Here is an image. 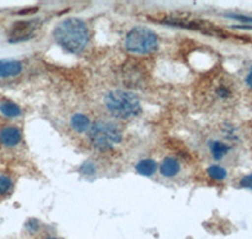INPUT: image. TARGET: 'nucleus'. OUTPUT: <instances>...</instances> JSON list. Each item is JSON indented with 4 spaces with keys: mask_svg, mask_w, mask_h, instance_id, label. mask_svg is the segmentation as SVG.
Here are the masks:
<instances>
[{
    "mask_svg": "<svg viewBox=\"0 0 252 239\" xmlns=\"http://www.w3.org/2000/svg\"><path fill=\"white\" fill-rule=\"evenodd\" d=\"M56 42L71 53H80L89 43V29L85 22L77 18L62 20L53 31Z\"/></svg>",
    "mask_w": 252,
    "mask_h": 239,
    "instance_id": "f257e3e1",
    "label": "nucleus"
},
{
    "mask_svg": "<svg viewBox=\"0 0 252 239\" xmlns=\"http://www.w3.org/2000/svg\"><path fill=\"white\" fill-rule=\"evenodd\" d=\"M105 105L114 116L127 120L138 116L141 112V103L131 92L112 91L105 97Z\"/></svg>",
    "mask_w": 252,
    "mask_h": 239,
    "instance_id": "f03ea898",
    "label": "nucleus"
},
{
    "mask_svg": "<svg viewBox=\"0 0 252 239\" xmlns=\"http://www.w3.org/2000/svg\"><path fill=\"white\" fill-rule=\"evenodd\" d=\"M125 46L127 51L136 54H148L157 51L159 46L157 34L144 27H135L126 37Z\"/></svg>",
    "mask_w": 252,
    "mask_h": 239,
    "instance_id": "7ed1b4c3",
    "label": "nucleus"
},
{
    "mask_svg": "<svg viewBox=\"0 0 252 239\" xmlns=\"http://www.w3.org/2000/svg\"><path fill=\"white\" fill-rule=\"evenodd\" d=\"M89 136L94 148L106 151L121 141V132L111 122H96L90 127Z\"/></svg>",
    "mask_w": 252,
    "mask_h": 239,
    "instance_id": "20e7f679",
    "label": "nucleus"
},
{
    "mask_svg": "<svg viewBox=\"0 0 252 239\" xmlns=\"http://www.w3.org/2000/svg\"><path fill=\"white\" fill-rule=\"evenodd\" d=\"M39 27V20H20L13 24L10 34H9V40L12 43L23 42V40L29 39L32 35L34 34L35 30Z\"/></svg>",
    "mask_w": 252,
    "mask_h": 239,
    "instance_id": "39448f33",
    "label": "nucleus"
},
{
    "mask_svg": "<svg viewBox=\"0 0 252 239\" xmlns=\"http://www.w3.org/2000/svg\"><path fill=\"white\" fill-rule=\"evenodd\" d=\"M22 63L13 60H0V77H13L22 72Z\"/></svg>",
    "mask_w": 252,
    "mask_h": 239,
    "instance_id": "423d86ee",
    "label": "nucleus"
},
{
    "mask_svg": "<svg viewBox=\"0 0 252 239\" xmlns=\"http://www.w3.org/2000/svg\"><path fill=\"white\" fill-rule=\"evenodd\" d=\"M20 132L15 127H5L0 131V143L5 146H15L20 141Z\"/></svg>",
    "mask_w": 252,
    "mask_h": 239,
    "instance_id": "0eeeda50",
    "label": "nucleus"
},
{
    "mask_svg": "<svg viewBox=\"0 0 252 239\" xmlns=\"http://www.w3.org/2000/svg\"><path fill=\"white\" fill-rule=\"evenodd\" d=\"M181 171V165L178 162L177 159L174 157H166L160 165V173L163 174L165 178H173L175 177L178 173Z\"/></svg>",
    "mask_w": 252,
    "mask_h": 239,
    "instance_id": "6e6552de",
    "label": "nucleus"
},
{
    "mask_svg": "<svg viewBox=\"0 0 252 239\" xmlns=\"http://www.w3.org/2000/svg\"><path fill=\"white\" fill-rule=\"evenodd\" d=\"M209 150H211V154L215 157L216 160L223 159L227 154L231 150V146L227 145V144L222 143V141H218V140H215V141H211L209 143Z\"/></svg>",
    "mask_w": 252,
    "mask_h": 239,
    "instance_id": "1a4fd4ad",
    "label": "nucleus"
},
{
    "mask_svg": "<svg viewBox=\"0 0 252 239\" xmlns=\"http://www.w3.org/2000/svg\"><path fill=\"white\" fill-rule=\"evenodd\" d=\"M71 125H72V127L75 128L76 131H78V132H85V131H87V130H90V127H91V123H90L89 117L85 116V115H82V114H77L72 117Z\"/></svg>",
    "mask_w": 252,
    "mask_h": 239,
    "instance_id": "9d476101",
    "label": "nucleus"
},
{
    "mask_svg": "<svg viewBox=\"0 0 252 239\" xmlns=\"http://www.w3.org/2000/svg\"><path fill=\"white\" fill-rule=\"evenodd\" d=\"M157 162L152 159H145V160H141L139 162L138 165H136V171L144 177H152L153 174L157 171Z\"/></svg>",
    "mask_w": 252,
    "mask_h": 239,
    "instance_id": "9b49d317",
    "label": "nucleus"
},
{
    "mask_svg": "<svg viewBox=\"0 0 252 239\" xmlns=\"http://www.w3.org/2000/svg\"><path fill=\"white\" fill-rule=\"evenodd\" d=\"M0 111L3 112V115L8 117H17L22 114L20 108L18 107L15 103L12 102H4L0 105Z\"/></svg>",
    "mask_w": 252,
    "mask_h": 239,
    "instance_id": "f8f14e48",
    "label": "nucleus"
},
{
    "mask_svg": "<svg viewBox=\"0 0 252 239\" xmlns=\"http://www.w3.org/2000/svg\"><path fill=\"white\" fill-rule=\"evenodd\" d=\"M207 173L213 180H223L227 177L226 169L220 165H212L207 169Z\"/></svg>",
    "mask_w": 252,
    "mask_h": 239,
    "instance_id": "ddd939ff",
    "label": "nucleus"
},
{
    "mask_svg": "<svg viewBox=\"0 0 252 239\" xmlns=\"http://www.w3.org/2000/svg\"><path fill=\"white\" fill-rule=\"evenodd\" d=\"M12 188V180L9 179L8 177H4L1 175L0 177V195H3V194H6Z\"/></svg>",
    "mask_w": 252,
    "mask_h": 239,
    "instance_id": "4468645a",
    "label": "nucleus"
},
{
    "mask_svg": "<svg viewBox=\"0 0 252 239\" xmlns=\"http://www.w3.org/2000/svg\"><path fill=\"white\" fill-rule=\"evenodd\" d=\"M81 173L85 174V175H94L96 173V165H94V162H85L81 166Z\"/></svg>",
    "mask_w": 252,
    "mask_h": 239,
    "instance_id": "2eb2a0df",
    "label": "nucleus"
},
{
    "mask_svg": "<svg viewBox=\"0 0 252 239\" xmlns=\"http://www.w3.org/2000/svg\"><path fill=\"white\" fill-rule=\"evenodd\" d=\"M216 94H217L220 98H228V97H231V90L228 89V87H226V86H220V87H217V90H216Z\"/></svg>",
    "mask_w": 252,
    "mask_h": 239,
    "instance_id": "dca6fc26",
    "label": "nucleus"
},
{
    "mask_svg": "<svg viewBox=\"0 0 252 239\" xmlns=\"http://www.w3.org/2000/svg\"><path fill=\"white\" fill-rule=\"evenodd\" d=\"M240 185L245 189H252V174L242 178L240 181Z\"/></svg>",
    "mask_w": 252,
    "mask_h": 239,
    "instance_id": "f3484780",
    "label": "nucleus"
},
{
    "mask_svg": "<svg viewBox=\"0 0 252 239\" xmlns=\"http://www.w3.org/2000/svg\"><path fill=\"white\" fill-rule=\"evenodd\" d=\"M26 227L29 232H37L38 227H39V223H38L35 219H31V220H28V223L26 224Z\"/></svg>",
    "mask_w": 252,
    "mask_h": 239,
    "instance_id": "a211bd4d",
    "label": "nucleus"
},
{
    "mask_svg": "<svg viewBox=\"0 0 252 239\" xmlns=\"http://www.w3.org/2000/svg\"><path fill=\"white\" fill-rule=\"evenodd\" d=\"M229 18H233V19L241 20V22H245V23H251V24H252V17H246V15H236V14H232V15H229Z\"/></svg>",
    "mask_w": 252,
    "mask_h": 239,
    "instance_id": "6ab92c4d",
    "label": "nucleus"
},
{
    "mask_svg": "<svg viewBox=\"0 0 252 239\" xmlns=\"http://www.w3.org/2000/svg\"><path fill=\"white\" fill-rule=\"evenodd\" d=\"M246 82H247V85H249V87H251V89H252V68L250 69L249 74H247Z\"/></svg>",
    "mask_w": 252,
    "mask_h": 239,
    "instance_id": "aec40b11",
    "label": "nucleus"
},
{
    "mask_svg": "<svg viewBox=\"0 0 252 239\" xmlns=\"http://www.w3.org/2000/svg\"><path fill=\"white\" fill-rule=\"evenodd\" d=\"M47 239H57V238H53V237H51V238H47Z\"/></svg>",
    "mask_w": 252,
    "mask_h": 239,
    "instance_id": "412c9836",
    "label": "nucleus"
}]
</instances>
